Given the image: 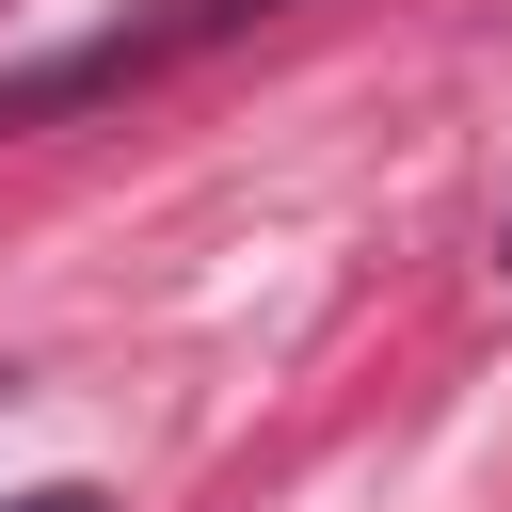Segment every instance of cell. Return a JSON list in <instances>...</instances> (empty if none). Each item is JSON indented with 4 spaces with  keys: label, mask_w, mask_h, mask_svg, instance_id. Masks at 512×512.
<instances>
[{
    "label": "cell",
    "mask_w": 512,
    "mask_h": 512,
    "mask_svg": "<svg viewBox=\"0 0 512 512\" xmlns=\"http://www.w3.org/2000/svg\"><path fill=\"white\" fill-rule=\"evenodd\" d=\"M256 16H272V0H144V16H112V32L48 48V64H0V128H48V112H80V96H128V80H176L192 48L256 32Z\"/></svg>",
    "instance_id": "1"
},
{
    "label": "cell",
    "mask_w": 512,
    "mask_h": 512,
    "mask_svg": "<svg viewBox=\"0 0 512 512\" xmlns=\"http://www.w3.org/2000/svg\"><path fill=\"white\" fill-rule=\"evenodd\" d=\"M496 272H512V224H496Z\"/></svg>",
    "instance_id": "3"
},
{
    "label": "cell",
    "mask_w": 512,
    "mask_h": 512,
    "mask_svg": "<svg viewBox=\"0 0 512 512\" xmlns=\"http://www.w3.org/2000/svg\"><path fill=\"white\" fill-rule=\"evenodd\" d=\"M0 512H112L96 480H32V496H0Z\"/></svg>",
    "instance_id": "2"
}]
</instances>
